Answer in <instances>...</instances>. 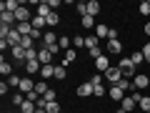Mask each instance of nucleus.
I'll list each match as a JSON object with an SVG mask.
<instances>
[{"label": "nucleus", "instance_id": "obj_1", "mask_svg": "<svg viewBox=\"0 0 150 113\" xmlns=\"http://www.w3.org/2000/svg\"><path fill=\"white\" fill-rule=\"evenodd\" d=\"M118 68H120V73H123L125 78H130V75H135V63H133L130 58H120Z\"/></svg>", "mask_w": 150, "mask_h": 113}, {"label": "nucleus", "instance_id": "obj_2", "mask_svg": "<svg viewBox=\"0 0 150 113\" xmlns=\"http://www.w3.org/2000/svg\"><path fill=\"white\" fill-rule=\"evenodd\" d=\"M0 25L15 28V25H18V18H15V13H8V10H3V15H0Z\"/></svg>", "mask_w": 150, "mask_h": 113}, {"label": "nucleus", "instance_id": "obj_3", "mask_svg": "<svg viewBox=\"0 0 150 113\" xmlns=\"http://www.w3.org/2000/svg\"><path fill=\"white\" fill-rule=\"evenodd\" d=\"M58 40H60V38L55 35L53 30H45V33H43V43H45V48H55V45H58Z\"/></svg>", "mask_w": 150, "mask_h": 113}, {"label": "nucleus", "instance_id": "obj_4", "mask_svg": "<svg viewBox=\"0 0 150 113\" xmlns=\"http://www.w3.org/2000/svg\"><path fill=\"white\" fill-rule=\"evenodd\" d=\"M135 106H138V101H135L133 96H128V98H123V103H120V108H118V113H128V111H133Z\"/></svg>", "mask_w": 150, "mask_h": 113}, {"label": "nucleus", "instance_id": "obj_5", "mask_svg": "<svg viewBox=\"0 0 150 113\" xmlns=\"http://www.w3.org/2000/svg\"><path fill=\"white\" fill-rule=\"evenodd\" d=\"M105 78L112 83V86H115V83H120V81H123V73H120V68H108Z\"/></svg>", "mask_w": 150, "mask_h": 113}, {"label": "nucleus", "instance_id": "obj_6", "mask_svg": "<svg viewBox=\"0 0 150 113\" xmlns=\"http://www.w3.org/2000/svg\"><path fill=\"white\" fill-rule=\"evenodd\" d=\"M5 40H8V45H10V48H18V45L23 43V35L15 30V28H13V30H10V35H8Z\"/></svg>", "mask_w": 150, "mask_h": 113}, {"label": "nucleus", "instance_id": "obj_7", "mask_svg": "<svg viewBox=\"0 0 150 113\" xmlns=\"http://www.w3.org/2000/svg\"><path fill=\"white\" fill-rule=\"evenodd\" d=\"M108 68H110V60H108V55H100V58L95 60V70H98V73H108Z\"/></svg>", "mask_w": 150, "mask_h": 113}, {"label": "nucleus", "instance_id": "obj_8", "mask_svg": "<svg viewBox=\"0 0 150 113\" xmlns=\"http://www.w3.org/2000/svg\"><path fill=\"white\" fill-rule=\"evenodd\" d=\"M40 68H43V63H40V60H28V63H25V73H28V75L40 73Z\"/></svg>", "mask_w": 150, "mask_h": 113}, {"label": "nucleus", "instance_id": "obj_9", "mask_svg": "<svg viewBox=\"0 0 150 113\" xmlns=\"http://www.w3.org/2000/svg\"><path fill=\"white\" fill-rule=\"evenodd\" d=\"M148 86H150V78H148V75L140 73V75H135V78H133V88H148Z\"/></svg>", "mask_w": 150, "mask_h": 113}, {"label": "nucleus", "instance_id": "obj_10", "mask_svg": "<svg viewBox=\"0 0 150 113\" xmlns=\"http://www.w3.org/2000/svg\"><path fill=\"white\" fill-rule=\"evenodd\" d=\"M38 60H40L43 65H50V60H53V53H50V50L43 45V48H40V53H38Z\"/></svg>", "mask_w": 150, "mask_h": 113}, {"label": "nucleus", "instance_id": "obj_11", "mask_svg": "<svg viewBox=\"0 0 150 113\" xmlns=\"http://www.w3.org/2000/svg\"><path fill=\"white\" fill-rule=\"evenodd\" d=\"M15 18H18V23H30V10H28L25 5H20L18 13H15Z\"/></svg>", "mask_w": 150, "mask_h": 113}, {"label": "nucleus", "instance_id": "obj_12", "mask_svg": "<svg viewBox=\"0 0 150 113\" xmlns=\"http://www.w3.org/2000/svg\"><path fill=\"white\" fill-rule=\"evenodd\" d=\"M30 91H35V83H33L30 78H28V75H25V78H23V81H20V93H25V96H28V93H30Z\"/></svg>", "mask_w": 150, "mask_h": 113}, {"label": "nucleus", "instance_id": "obj_13", "mask_svg": "<svg viewBox=\"0 0 150 113\" xmlns=\"http://www.w3.org/2000/svg\"><path fill=\"white\" fill-rule=\"evenodd\" d=\"M78 96H80V98H88V96H93V83L88 81V83H83V86H78Z\"/></svg>", "mask_w": 150, "mask_h": 113}, {"label": "nucleus", "instance_id": "obj_14", "mask_svg": "<svg viewBox=\"0 0 150 113\" xmlns=\"http://www.w3.org/2000/svg\"><path fill=\"white\" fill-rule=\"evenodd\" d=\"M110 98H112V101H123V98H125V91L118 86V83H115V86L110 88Z\"/></svg>", "mask_w": 150, "mask_h": 113}, {"label": "nucleus", "instance_id": "obj_15", "mask_svg": "<svg viewBox=\"0 0 150 113\" xmlns=\"http://www.w3.org/2000/svg\"><path fill=\"white\" fill-rule=\"evenodd\" d=\"M15 30L20 33L23 38H25V35H30V33H33V23H18V25H15Z\"/></svg>", "mask_w": 150, "mask_h": 113}, {"label": "nucleus", "instance_id": "obj_16", "mask_svg": "<svg viewBox=\"0 0 150 113\" xmlns=\"http://www.w3.org/2000/svg\"><path fill=\"white\" fill-rule=\"evenodd\" d=\"M3 10H8V13H18V8H20V3H18V0H5V3H3Z\"/></svg>", "mask_w": 150, "mask_h": 113}, {"label": "nucleus", "instance_id": "obj_17", "mask_svg": "<svg viewBox=\"0 0 150 113\" xmlns=\"http://www.w3.org/2000/svg\"><path fill=\"white\" fill-rule=\"evenodd\" d=\"M40 75H43V81L55 78V65H43V68H40Z\"/></svg>", "mask_w": 150, "mask_h": 113}, {"label": "nucleus", "instance_id": "obj_18", "mask_svg": "<svg viewBox=\"0 0 150 113\" xmlns=\"http://www.w3.org/2000/svg\"><path fill=\"white\" fill-rule=\"evenodd\" d=\"M98 13H100V3H98V0H88V15L95 18Z\"/></svg>", "mask_w": 150, "mask_h": 113}, {"label": "nucleus", "instance_id": "obj_19", "mask_svg": "<svg viewBox=\"0 0 150 113\" xmlns=\"http://www.w3.org/2000/svg\"><path fill=\"white\" fill-rule=\"evenodd\" d=\"M120 50H123V45H120V40H108V53L118 55Z\"/></svg>", "mask_w": 150, "mask_h": 113}, {"label": "nucleus", "instance_id": "obj_20", "mask_svg": "<svg viewBox=\"0 0 150 113\" xmlns=\"http://www.w3.org/2000/svg\"><path fill=\"white\" fill-rule=\"evenodd\" d=\"M10 53H13V58H15V60H25V53H28V50L23 48V45H18V48H10Z\"/></svg>", "mask_w": 150, "mask_h": 113}, {"label": "nucleus", "instance_id": "obj_21", "mask_svg": "<svg viewBox=\"0 0 150 113\" xmlns=\"http://www.w3.org/2000/svg\"><path fill=\"white\" fill-rule=\"evenodd\" d=\"M95 38H110V28L108 25H95Z\"/></svg>", "mask_w": 150, "mask_h": 113}, {"label": "nucleus", "instance_id": "obj_22", "mask_svg": "<svg viewBox=\"0 0 150 113\" xmlns=\"http://www.w3.org/2000/svg\"><path fill=\"white\" fill-rule=\"evenodd\" d=\"M35 111H38V106H35L33 101H28V98H25V103L20 106V113H35Z\"/></svg>", "mask_w": 150, "mask_h": 113}, {"label": "nucleus", "instance_id": "obj_23", "mask_svg": "<svg viewBox=\"0 0 150 113\" xmlns=\"http://www.w3.org/2000/svg\"><path fill=\"white\" fill-rule=\"evenodd\" d=\"M50 13H53V10H50L48 3H40V5H38V15H40V18H48Z\"/></svg>", "mask_w": 150, "mask_h": 113}, {"label": "nucleus", "instance_id": "obj_24", "mask_svg": "<svg viewBox=\"0 0 150 113\" xmlns=\"http://www.w3.org/2000/svg\"><path fill=\"white\" fill-rule=\"evenodd\" d=\"M45 23H48V25H58V23H60V15H58V10H53V13H50V15L45 18Z\"/></svg>", "mask_w": 150, "mask_h": 113}, {"label": "nucleus", "instance_id": "obj_25", "mask_svg": "<svg viewBox=\"0 0 150 113\" xmlns=\"http://www.w3.org/2000/svg\"><path fill=\"white\" fill-rule=\"evenodd\" d=\"M45 113H60V103H58V101L45 103Z\"/></svg>", "mask_w": 150, "mask_h": 113}, {"label": "nucleus", "instance_id": "obj_26", "mask_svg": "<svg viewBox=\"0 0 150 113\" xmlns=\"http://www.w3.org/2000/svg\"><path fill=\"white\" fill-rule=\"evenodd\" d=\"M45 25H48V23H45V18H40V15L33 18V28H35V30H40V28H45Z\"/></svg>", "mask_w": 150, "mask_h": 113}, {"label": "nucleus", "instance_id": "obj_27", "mask_svg": "<svg viewBox=\"0 0 150 113\" xmlns=\"http://www.w3.org/2000/svg\"><path fill=\"white\" fill-rule=\"evenodd\" d=\"M0 73H3V75H8V78H10V75H13V65L3 60V63H0Z\"/></svg>", "mask_w": 150, "mask_h": 113}, {"label": "nucleus", "instance_id": "obj_28", "mask_svg": "<svg viewBox=\"0 0 150 113\" xmlns=\"http://www.w3.org/2000/svg\"><path fill=\"white\" fill-rule=\"evenodd\" d=\"M83 28H95V18H93V15H83Z\"/></svg>", "mask_w": 150, "mask_h": 113}, {"label": "nucleus", "instance_id": "obj_29", "mask_svg": "<svg viewBox=\"0 0 150 113\" xmlns=\"http://www.w3.org/2000/svg\"><path fill=\"white\" fill-rule=\"evenodd\" d=\"M138 106L143 108V113H148V111H150V98H148V96H143V98L138 101Z\"/></svg>", "mask_w": 150, "mask_h": 113}, {"label": "nucleus", "instance_id": "obj_30", "mask_svg": "<svg viewBox=\"0 0 150 113\" xmlns=\"http://www.w3.org/2000/svg\"><path fill=\"white\" fill-rule=\"evenodd\" d=\"M20 81H23V78H18V75L13 73L10 78H8V86H10V88H20Z\"/></svg>", "mask_w": 150, "mask_h": 113}, {"label": "nucleus", "instance_id": "obj_31", "mask_svg": "<svg viewBox=\"0 0 150 113\" xmlns=\"http://www.w3.org/2000/svg\"><path fill=\"white\" fill-rule=\"evenodd\" d=\"M130 60H133L135 65H140V63H143V60H145V55H143V50H138V53H133V55H130Z\"/></svg>", "mask_w": 150, "mask_h": 113}, {"label": "nucleus", "instance_id": "obj_32", "mask_svg": "<svg viewBox=\"0 0 150 113\" xmlns=\"http://www.w3.org/2000/svg\"><path fill=\"white\" fill-rule=\"evenodd\" d=\"M38 53H40V50H35V48H28V53H25V63H28V60H38Z\"/></svg>", "mask_w": 150, "mask_h": 113}, {"label": "nucleus", "instance_id": "obj_33", "mask_svg": "<svg viewBox=\"0 0 150 113\" xmlns=\"http://www.w3.org/2000/svg\"><path fill=\"white\" fill-rule=\"evenodd\" d=\"M70 43H73V40H70L68 35H63V38L58 40V45H60V48H65V50H70Z\"/></svg>", "mask_w": 150, "mask_h": 113}, {"label": "nucleus", "instance_id": "obj_34", "mask_svg": "<svg viewBox=\"0 0 150 113\" xmlns=\"http://www.w3.org/2000/svg\"><path fill=\"white\" fill-rule=\"evenodd\" d=\"M85 45H88V50H93V48H98V38H95V35H90V38H85Z\"/></svg>", "mask_w": 150, "mask_h": 113}, {"label": "nucleus", "instance_id": "obj_35", "mask_svg": "<svg viewBox=\"0 0 150 113\" xmlns=\"http://www.w3.org/2000/svg\"><path fill=\"white\" fill-rule=\"evenodd\" d=\"M35 91H38V93H40V96H45V93H48V91H50V88H48V86H45V81H43V83H35Z\"/></svg>", "mask_w": 150, "mask_h": 113}, {"label": "nucleus", "instance_id": "obj_36", "mask_svg": "<svg viewBox=\"0 0 150 113\" xmlns=\"http://www.w3.org/2000/svg\"><path fill=\"white\" fill-rule=\"evenodd\" d=\"M93 96L103 98V96H105V86H93Z\"/></svg>", "mask_w": 150, "mask_h": 113}, {"label": "nucleus", "instance_id": "obj_37", "mask_svg": "<svg viewBox=\"0 0 150 113\" xmlns=\"http://www.w3.org/2000/svg\"><path fill=\"white\" fill-rule=\"evenodd\" d=\"M73 45H75V48H83V45H85V38H83V35H75L73 38Z\"/></svg>", "mask_w": 150, "mask_h": 113}, {"label": "nucleus", "instance_id": "obj_38", "mask_svg": "<svg viewBox=\"0 0 150 113\" xmlns=\"http://www.w3.org/2000/svg\"><path fill=\"white\" fill-rule=\"evenodd\" d=\"M78 58V55H75V50L70 48V50H65V63H73V60Z\"/></svg>", "mask_w": 150, "mask_h": 113}, {"label": "nucleus", "instance_id": "obj_39", "mask_svg": "<svg viewBox=\"0 0 150 113\" xmlns=\"http://www.w3.org/2000/svg\"><path fill=\"white\" fill-rule=\"evenodd\" d=\"M55 78H58V81H65V65L55 68Z\"/></svg>", "mask_w": 150, "mask_h": 113}, {"label": "nucleus", "instance_id": "obj_40", "mask_svg": "<svg viewBox=\"0 0 150 113\" xmlns=\"http://www.w3.org/2000/svg\"><path fill=\"white\" fill-rule=\"evenodd\" d=\"M23 103H25L23 93H15V96H13V106H23Z\"/></svg>", "mask_w": 150, "mask_h": 113}, {"label": "nucleus", "instance_id": "obj_41", "mask_svg": "<svg viewBox=\"0 0 150 113\" xmlns=\"http://www.w3.org/2000/svg\"><path fill=\"white\" fill-rule=\"evenodd\" d=\"M90 83H93V86H103V73H95L90 78Z\"/></svg>", "mask_w": 150, "mask_h": 113}, {"label": "nucleus", "instance_id": "obj_42", "mask_svg": "<svg viewBox=\"0 0 150 113\" xmlns=\"http://www.w3.org/2000/svg\"><path fill=\"white\" fill-rule=\"evenodd\" d=\"M43 101H45V103H53V101H55V91H53V88H50V91L43 96Z\"/></svg>", "mask_w": 150, "mask_h": 113}, {"label": "nucleus", "instance_id": "obj_43", "mask_svg": "<svg viewBox=\"0 0 150 113\" xmlns=\"http://www.w3.org/2000/svg\"><path fill=\"white\" fill-rule=\"evenodd\" d=\"M20 45H23L25 50H28V48H33V38H30V35H25V38H23V43H20Z\"/></svg>", "mask_w": 150, "mask_h": 113}, {"label": "nucleus", "instance_id": "obj_44", "mask_svg": "<svg viewBox=\"0 0 150 113\" xmlns=\"http://www.w3.org/2000/svg\"><path fill=\"white\" fill-rule=\"evenodd\" d=\"M78 13H80V15H88V3H78Z\"/></svg>", "mask_w": 150, "mask_h": 113}, {"label": "nucleus", "instance_id": "obj_45", "mask_svg": "<svg viewBox=\"0 0 150 113\" xmlns=\"http://www.w3.org/2000/svg\"><path fill=\"white\" fill-rule=\"evenodd\" d=\"M143 15H150V3H140V8H138Z\"/></svg>", "mask_w": 150, "mask_h": 113}, {"label": "nucleus", "instance_id": "obj_46", "mask_svg": "<svg viewBox=\"0 0 150 113\" xmlns=\"http://www.w3.org/2000/svg\"><path fill=\"white\" fill-rule=\"evenodd\" d=\"M143 55H145V60L150 63V43H145V48H143Z\"/></svg>", "mask_w": 150, "mask_h": 113}, {"label": "nucleus", "instance_id": "obj_47", "mask_svg": "<svg viewBox=\"0 0 150 113\" xmlns=\"http://www.w3.org/2000/svg\"><path fill=\"white\" fill-rule=\"evenodd\" d=\"M48 5H50V10H55V8H60V0H48Z\"/></svg>", "mask_w": 150, "mask_h": 113}, {"label": "nucleus", "instance_id": "obj_48", "mask_svg": "<svg viewBox=\"0 0 150 113\" xmlns=\"http://www.w3.org/2000/svg\"><path fill=\"white\" fill-rule=\"evenodd\" d=\"M30 38H33V40H38V38H43V33H40V30H35V28H33V33H30Z\"/></svg>", "mask_w": 150, "mask_h": 113}, {"label": "nucleus", "instance_id": "obj_49", "mask_svg": "<svg viewBox=\"0 0 150 113\" xmlns=\"http://www.w3.org/2000/svg\"><path fill=\"white\" fill-rule=\"evenodd\" d=\"M145 35H150V23H145Z\"/></svg>", "mask_w": 150, "mask_h": 113}, {"label": "nucleus", "instance_id": "obj_50", "mask_svg": "<svg viewBox=\"0 0 150 113\" xmlns=\"http://www.w3.org/2000/svg\"><path fill=\"white\" fill-rule=\"evenodd\" d=\"M35 113H45V111H43V108H38V111H35Z\"/></svg>", "mask_w": 150, "mask_h": 113}, {"label": "nucleus", "instance_id": "obj_51", "mask_svg": "<svg viewBox=\"0 0 150 113\" xmlns=\"http://www.w3.org/2000/svg\"><path fill=\"white\" fill-rule=\"evenodd\" d=\"M5 113H13V111H5Z\"/></svg>", "mask_w": 150, "mask_h": 113}, {"label": "nucleus", "instance_id": "obj_52", "mask_svg": "<svg viewBox=\"0 0 150 113\" xmlns=\"http://www.w3.org/2000/svg\"><path fill=\"white\" fill-rule=\"evenodd\" d=\"M75 113H78V111H75Z\"/></svg>", "mask_w": 150, "mask_h": 113}]
</instances>
